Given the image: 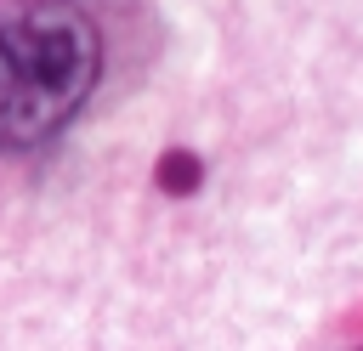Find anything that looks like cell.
I'll list each match as a JSON object with an SVG mask.
<instances>
[{"mask_svg": "<svg viewBox=\"0 0 363 351\" xmlns=\"http://www.w3.org/2000/svg\"><path fill=\"white\" fill-rule=\"evenodd\" d=\"M96 74L102 34L74 0H0V153L45 147Z\"/></svg>", "mask_w": 363, "mask_h": 351, "instance_id": "6da1fadb", "label": "cell"}]
</instances>
